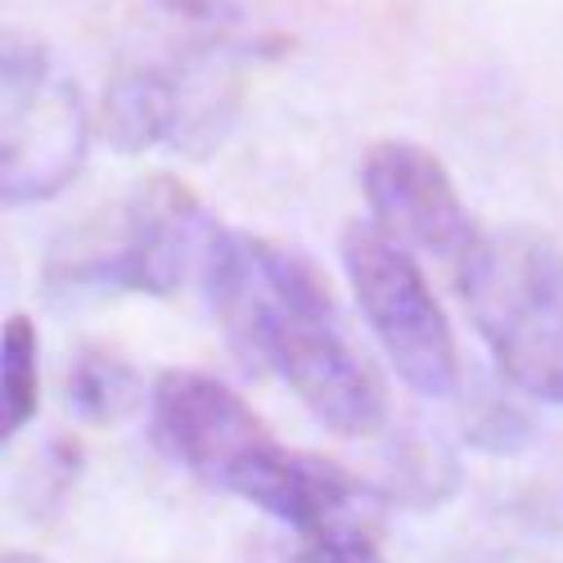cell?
Listing matches in <instances>:
<instances>
[{
    "label": "cell",
    "mask_w": 563,
    "mask_h": 563,
    "mask_svg": "<svg viewBox=\"0 0 563 563\" xmlns=\"http://www.w3.org/2000/svg\"><path fill=\"white\" fill-rule=\"evenodd\" d=\"M203 285L225 347L253 374H279L302 406L339 438L379 433L388 393L352 343L330 279L285 244L221 230Z\"/></svg>",
    "instance_id": "6da1fadb"
},
{
    "label": "cell",
    "mask_w": 563,
    "mask_h": 563,
    "mask_svg": "<svg viewBox=\"0 0 563 563\" xmlns=\"http://www.w3.org/2000/svg\"><path fill=\"white\" fill-rule=\"evenodd\" d=\"M154 36V51L113 73L100 135L122 154L167 145L203 158L234 122L253 41L225 0H158Z\"/></svg>",
    "instance_id": "7a4b0ae2"
},
{
    "label": "cell",
    "mask_w": 563,
    "mask_h": 563,
    "mask_svg": "<svg viewBox=\"0 0 563 563\" xmlns=\"http://www.w3.org/2000/svg\"><path fill=\"white\" fill-rule=\"evenodd\" d=\"M154 438L208 487L240 496L298 532L356 519L361 487L347 468L279 446L253 406L212 374H163L154 384Z\"/></svg>",
    "instance_id": "3957f363"
},
{
    "label": "cell",
    "mask_w": 563,
    "mask_h": 563,
    "mask_svg": "<svg viewBox=\"0 0 563 563\" xmlns=\"http://www.w3.org/2000/svg\"><path fill=\"white\" fill-rule=\"evenodd\" d=\"M455 289L505 384L563 406V249L523 225L478 234Z\"/></svg>",
    "instance_id": "277c9868"
},
{
    "label": "cell",
    "mask_w": 563,
    "mask_h": 563,
    "mask_svg": "<svg viewBox=\"0 0 563 563\" xmlns=\"http://www.w3.org/2000/svg\"><path fill=\"white\" fill-rule=\"evenodd\" d=\"M217 234L221 225L176 176H145L122 203L64 234L45 279L59 289L176 294L195 271L203 275Z\"/></svg>",
    "instance_id": "5b68a950"
},
{
    "label": "cell",
    "mask_w": 563,
    "mask_h": 563,
    "mask_svg": "<svg viewBox=\"0 0 563 563\" xmlns=\"http://www.w3.org/2000/svg\"><path fill=\"white\" fill-rule=\"evenodd\" d=\"M343 266L374 339H379L401 379L424 397H455V339L415 257L397 240H388L379 225L356 221L343 234Z\"/></svg>",
    "instance_id": "8992f818"
},
{
    "label": "cell",
    "mask_w": 563,
    "mask_h": 563,
    "mask_svg": "<svg viewBox=\"0 0 563 563\" xmlns=\"http://www.w3.org/2000/svg\"><path fill=\"white\" fill-rule=\"evenodd\" d=\"M0 190L10 208L55 199L86 158V104L77 81L36 41H5V131Z\"/></svg>",
    "instance_id": "52a82bcc"
},
{
    "label": "cell",
    "mask_w": 563,
    "mask_h": 563,
    "mask_svg": "<svg viewBox=\"0 0 563 563\" xmlns=\"http://www.w3.org/2000/svg\"><path fill=\"white\" fill-rule=\"evenodd\" d=\"M361 190L374 208V225L406 253H429L460 266L478 244V225L468 217L446 167L415 140H379L361 163Z\"/></svg>",
    "instance_id": "ba28073f"
},
{
    "label": "cell",
    "mask_w": 563,
    "mask_h": 563,
    "mask_svg": "<svg viewBox=\"0 0 563 563\" xmlns=\"http://www.w3.org/2000/svg\"><path fill=\"white\" fill-rule=\"evenodd\" d=\"M140 401V374L109 347H81L68 369V410L86 424L126 419Z\"/></svg>",
    "instance_id": "9c48e42d"
},
{
    "label": "cell",
    "mask_w": 563,
    "mask_h": 563,
    "mask_svg": "<svg viewBox=\"0 0 563 563\" xmlns=\"http://www.w3.org/2000/svg\"><path fill=\"white\" fill-rule=\"evenodd\" d=\"M0 433L5 442L36 415L41 401V365H36V330L27 316L5 320V339H0Z\"/></svg>",
    "instance_id": "30bf717a"
},
{
    "label": "cell",
    "mask_w": 563,
    "mask_h": 563,
    "mask_svg": "<svg viewBox=\"0 0 563 563\" xmlns=\"http://www.w3.org/2000/svg\"><path fill=\"white\" fill-rule=\"evenodd\" d=\"M294 563H388V559L365 537V528L356 519H343V523H330V528L302 532V545H298Z\"/></svg>",
    "instance_id": "8fae6325"
},
{
    "label": "cell",
    "mask_w": 563,
    "mask_h": 563,
    "mask_svg": "<svg viewBox=\"0 0 563 563\" xmlns=\"http://www.w3.org/2000/svg\"><path fill=\"white\" fill-rule=\"evenodd\" d=\"M528 429V419L505 406L496 393H483L474 401V410H468V433H474L478 446H492V451H509L514 442H519V433Z\"/></svg>",
    "instance_id": "7c38bea8"
},
{
    "label": "cell",
    "mask_w": 563,
    "mask_h": 563,
    "mask_svg": "<svg viewBox=\"0 0 563 563\" xmlns=\"http://www.w3.org/2000/svg\"><path fill=\"white\" fill-rule=\"evenodd\" d=\"M5 563H36V559H27V554H10Z\"/></svg>",
    "instance_id": "4fadbf2b"
}]
</instances>
